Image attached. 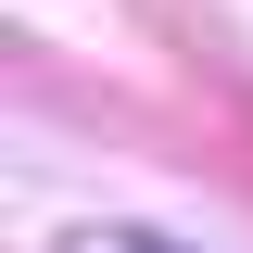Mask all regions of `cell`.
<instances>
[{"label": "cell", "mask_w": 253, "mask_h": 253, "mask_svg": "<svg viewBox=\"0 0 253 253\" xmlns=\"http://www.w3.org/2000/svg\"><path fill=\"white\" fill-rule=\"evenodd\" d=\"M51 253H190V241H165V228H126V215H89V228H63Z\"/></svg>", "instance_id": "6da1fadb"}]
</instances>
